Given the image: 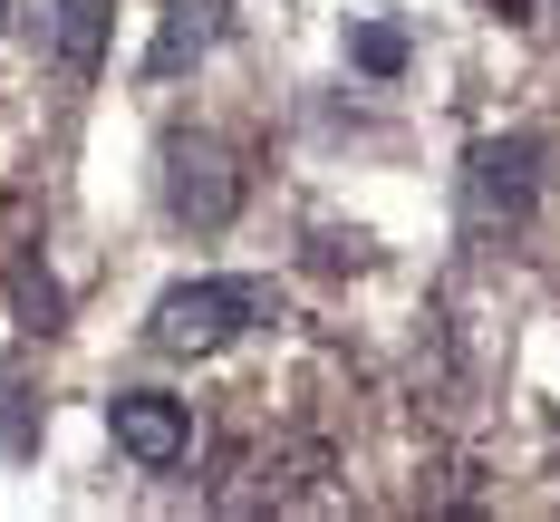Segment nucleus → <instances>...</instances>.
Wrapping results in <instances>:
<instances>
[{
	"mask_svg": "<svg viewBox=\"0 0 560 522\" xmlns=\"http://www.w3.org/2000/svg\"><path fill=\"white\" fill-rule=\"evenodd\" d=\"M261 320H280V281H261V271H213V281H174L155 300V320H145V339L165 348V358H213V348H232L242 329H261Z\"/></svg>",
	"mask_w": 560,
	"mask_h": 522,
	"instance_id": "1",
	"label": "nucleus"
},
{
	"mask_svg": "<svg viewBox=\"0 0 560 522\" xmlns=\"http://www.w3.org/2000/svg\"><path fill=\"white\" fill-rule=\"evenodd\" d=\"M541 184H551V146H541V136H483V146L464 155V213H474V232L532 223Z\"/></svg>",
	"mask_w": 560,
	"mask_h": 522,
	"instance_id": "2",
	"label": "nucleus"
},
{
	"mask_svg": "<svg viewBox=\"0 0 560 522\" xmlns=\"http://www.w3.org/2000/svg\"><path fill=\"white\" fill-rule=\"evenodd\" d=\"M155 155H165V165H155V174H165V213H174L184 232H223L232 213H242V165H232L213 136L174 126Z\"/></svg>",
	"mask_w": 560,
	"mask_h": 522,
	"instance_id": "3",
	"label": "nucleus"
},
{
	"mask_svg": "<svg viewBox=\"0 0 560 522\" xmlns=\"http://www.w3.org/2000/svg\"><path fill=\"white\" fill-rule=\"evenodd\" d=\"M107 436H116V455H136L145 474H174V464L194 455V416H184V397H165V387H116L107 397Z\"/></svg>",
	"mask_w": 560,
	"mask_h": 522,
	"instance_id": "4",
	"label": "nucleus"
},
{
	"mask_svg": "<svg viewBox=\"0 0 560 522\" xmlns=\"http://www.w3.org/2000/svg\"><path fill=\"white\" fill-rule=\"evenodd\" d=\"M232 30V0H174L165 30H155V49H145V78H184V68H203V58L223 49Z\"/></svg>",
	"mask_w": 560,
	"mask_h": 522,
	"instance_id": "5",
	"label": "nucleus"
},
{
	"mask_svg": "<svg viewBox=\"0 0 560 522\" xmlns=\"http://www.w3.org/2000/svg\"><path fill=\"white\" fill-rule=\"evenodd\" d=\"M107 30H116V0H58V20H49L58 78H97V58H107Z\"/></svg>",
	"mask_w": 560,
	"mask_h": 522,
	"instance_id": "6",
	"label": "nucleus"
},
{
	"mask_svg": "<svg viewBox=\"0 0 560 522\" xmlns=\"http://www.w3.org/2000/svg\"><path fill=\"white\" fill-rule=\"evenodd\" d=\"M348 58H358L368 78H396V68H406V30H396V20H358V30H348Z\"/></svg>",
	"mask_w": 560,
	"mask_h": 522,
	"instance_id": "7",
	"label": "nucleus"
},
{
	"mask_svg": "<svg viewBox=\"0 0 560 522\" xmlns=\"http://www.w3.org/2000/svg\"><path fill=\"white\" fill-rule=\"evenodd\" d=\"M30 436H39V397L0 368V455H30Z\"/></svg>",
	"mask_w": 560,
	"mask_h": 522,
	"instance_id": "8",
	"label": "nucleus"
},
{
	"mask_svg": "<svg viewBox=\"0 0 560 522\" xmlns=\"http://www.w3.org/2000/svg\"><path fill=\"white\" fill-rule=\"evenodd\" d=\"M310 262H329V271H368V262H377V242H368L358 223H348V232L319 223V232H310Z\"/></svg>",
	"mask_w": 560,
	"mask_h": 522,
	"instance_id": "9",
	"label": "nucleus"
}]
</instances>
